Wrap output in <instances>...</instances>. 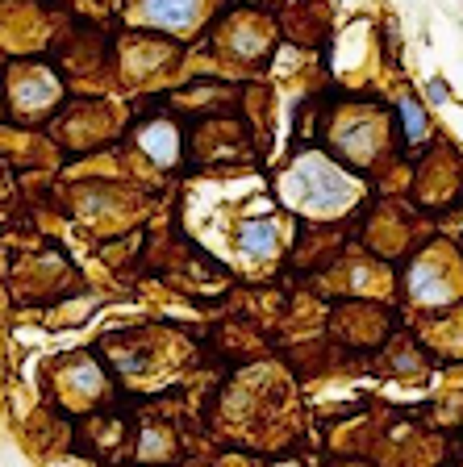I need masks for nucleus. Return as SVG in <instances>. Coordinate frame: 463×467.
Listing matches in <instances>:
<instances>
[{"mask_svg":"<svg viewBox=\"0 0 463 467\" xmlns=\"http://www.w3.org/2000/svg\"><path fill=\"white\" fill-rule=\"evenodd\" d=\"M301 188H305V200L317 205V209H330V205L346 200V184L339 180V171L326 167L321 159H305L301 163Z\"/></svg>","mask_w":463,"mask_h":467,"instance_id":"f257e3e1","label":"nucleus"},{"mask_svg":"<svg viewBox=\"0 0 463 467\" xmlns=\"http://www.w3.org/2000/svg\"><path fill=\"white\" fill-rule=\"evenodd\" d=\"M192 9H196V0H147V17L154 26H184Z\"/></svg>","mask_w":463,"mask_h":467,"instance_id":"f03ea898","label":"nucleus"},{"mask_svg":"<svg viewBox=\"0 0 463 467\" xmlns=\"http://www.w3.org/2000/svg\"><path fill=\"white\" fill-rule=\"evenodd\" d=\"M409 288H413V296H417V301H442V296H447V284L438 280L430 267H417V272H413V280H409Z\"/></svg>","mask_w":463,"mask_h":467,"instance_id":"20e7f679","label":"nucleus"},{"mask_svg":"<svg viewBox=\"0 0 463 467\" xmlns=\"http://www.w3.org/2000/svg\"><path fill=\"white\" fill-rule=\"evenodd\" d=\"M238 242H243V250L247 254H272V247H276V225L272 221H247L243 225V234H238Z\"/></svg>","mask_w":463,"mask_h":467,"instance_id":"7ed1b4c3","label":"nucleus"},{"mask_svg":"<svg viewBox=\"0 0 463 467\" xmlns=\"http://www.w3.org/2000/svg\"><path fill=\"white\" fill-rule=\"evenodd\" d=\"M71 384H75V388H96V372L92 367H80V372L71 375Z\"/></svg>","mask_w":463,"mask_h":467,"instance_id":"6e6552de","label":"nucleus"},{"mask_svg":"<svg viewBox=\"0 0 463 467\" xmlns=\"http://www.w3.org/2000/svg\"><path fill=\"white\" fill-rule=\"evenodd\" d=\"M163 134H167V129H151V134L142 138V142H147V151H151L154 159H171V151H176V142H167Z\"/></svg>","mask_w":463,"mask_h":467,"instance_id":"423d86ee","label":"nucleus"},{"mask_svg":"<svg viewBox=\"0 0 463 467\" xmlns=\"http://www.w3.org/2000/svg\"><path fill=\"white\" fill-rule=\"evenodd\" d=\"M426 96H430L434 104H442V100H447V96H451V88H447V84H442V80H430V84H426Z\"/></svg>","mask_w":463,"mask_h":467,"instance_id":"0eeeda50","label":"nucleus"},{"mask_svg":"<svg viewBox=\"0 0 463 467\" xmlns=\"http://www.w3.org/2000/svg\"><path fill=\"white\" fill-rule=\"evenodd\" d=\"M401 122H405V134H409V138H422V134H426V117H422V109H417L413 100H401Z\"/></svg>","mask_w":463,"mask_h":467,"instance_id":"39448f33","label":"nucleus"}]
</instances>
